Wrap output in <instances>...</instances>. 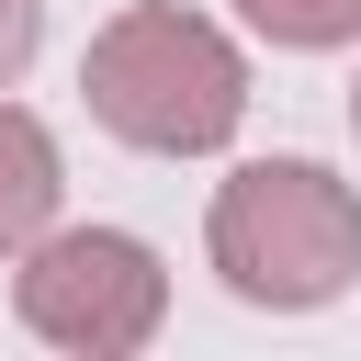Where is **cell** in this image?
Here are the masks:
<instances>
[{
    "label": "cell",
    "mask_w": 361,
    "mask_h": 361,
    "mask_svg": "<svg viewBox=\"0 0 361 361\" xmlns=\"http://www.w3.org/2000/svg\"><path fill=\"white\" fill-rule=\"evenodd\" d=\"M79 90H90V124L147 147V158H214L237 124H248V56L226 23L180 11V0H135L90 34L79 56Z\"/></svg>",
    "instance_id": "cell-1"
},
{
    "label": "cell",
    "mask_w": 361,
    "mask_h": 361,
    "mask_svg": "<svg viewBox=\"0 0 361 361\" xmlns=\"http://www.w3.org/2000/svg\"><path fill=\"white\" fill-rule=\"evenodd\" d=\"M203 259L237 305L316 316L361 282V192L316 158H248L203 214Z\"/></svg>",
    "instance_id": "cell-2"
},
{
    "label": "cell",
    "mask_w": 361,
    "mask_h": 361,
    "mask_svg": "<svg viewBox=\"0 0 361 361\" xmlns=\"http://www.w3.org/2000/svg\"><path fill=\"white\" fill-rule=\"evenodd\" d=\"M11 316H23L45 350H68V361H124V350L158 338L169 271H158V248L124 237V226H45V237L11 259Z\"/></svg>",
    "instance_id": "cell-3"
},
{
    "label": "cell",
    "mask_w": 361,
    "mask_h": 361,
    "mask_svg": "<svg viewBox=\"0 0 361 361\" xmlns=\"http://www.w3.org/2000/svg\"><path fill=\"white\" fill-rule=\"evenodd\" d=\"M56 192H68L56 135H45L23 102H0V259H23V248L56 226Z\"/></svg>",
    "instance_id": "cell-4"
},
{
    "label": "cell",
    "mask_w": 361,
    "mask_h": 361,
    "mask_svg": "<svg viewBox=\"0 0 361 361\" xmlns=\"http://www.w3.org/2000/svg\"><path fill=\"white\" fill-rule=\"evenodd\" d=\"M237 23H248L259 45H282V56H338V45H361V0H237Z\"/></svg>",
    "instance_id": "cell-5"
},
{
    "label": "cell",
    "mask_w": 361,
    "mask_h": 361,
    "mask_svg": "<svg viewBox=\"0 0 361 361\" xmlns=\"http://www.w3.org/2000/svg\"><path fill=\"white\" fill-rule=\"evenodd\" d=\"M34 45H45V0H0V90L34 68Z\"/></svg>",
    "instance_id": "cell-6"
},
{
    "label": "cell",
    "mask_w": 361,
    "mask_h": 361,
    "mask_svg": "<svg viewBox=\"0 0 361 361\" xmlns=\"http://www.w3.org/2000/svg\"><path fill=\"white\" fill-rule=\"evenodd\" d=\"M350 124H361V79H350Z\"/></svg>",
    "instance_id": "cell-7"
}]
</instances>
